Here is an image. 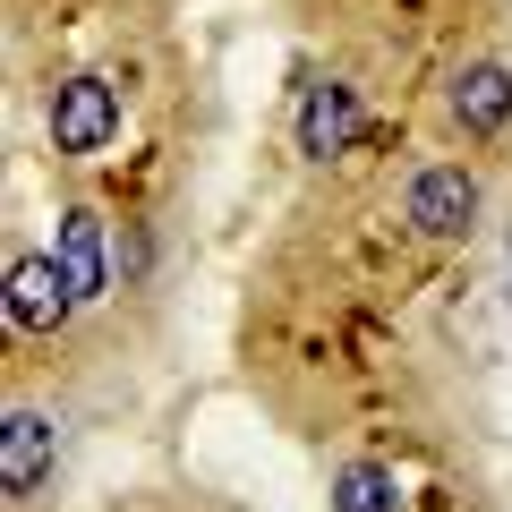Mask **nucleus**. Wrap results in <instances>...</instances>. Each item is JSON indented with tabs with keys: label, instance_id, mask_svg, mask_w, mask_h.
<instances>
[{
	"label": "nucleus",
	"instance_id": "1",
	"mask_svg": "<svg viewBox=\"0 0 512 512\" xmlns=\"http://www.w3.org/2000/svg\"><path fill=\"white\" fill-rule=\"evenodd\" d=\"M43 128H52L60 154H103L111 137H120V86H111V77H94V69L60 77L52 103H43Z\"/></svg>",
	"mask_w": 512,
	"mask_h": 512
},
{
	"label": "nucleus",
	"instance_id": "2",
	"mask_svg": "<svg viewBox=\"0 0 512 512\" xmlns=\"http://www.w3.org/2000/svg\"><path fill=\"white\" fill-rule=\"evenodd\" d=\"M402 222L419 239H470L478 231V180L461 163H427V171H410V188H402Z\"/></svg>",
	"mask_w": 512,
	"mask_h": 512
},
{
	"label": "nucleus",
	"instance_id": "3",
	"mask_svg": "<svg viewBox=\"0 0 512 512\" xmlns=\"http://www.w3.org/2000/svg\"><path fill=\"white\" fill-rule=\"evenodd\" d=\"M52 461H60V419L35 410V402H18L0 419V487H9V504H35L52 487Z\"/></svg>",
	"mask_w": 512,
	"mask_h": 512
},
{
	"label": "nucleus",
	"instance_id": "4",
	"mask_svg": "<svg viewBox=\"0 0 512 512\" xmlns=\"http://www.w3.org/2000/svg\"><path fill=\"white\" fill-rule=\"evenodd\" d=\"M69 316H77V291H69V274H60V256L52 248L9 256V325L18 333H60Z\"/></svg>",
	"mask_w": 512,
	"mask_h": 512
},
{
	"label": "nucleus",
	"instance_id": "5",
	"mask_svg": "<svg viewBox=\"0 0 512 512\" xmlns=\"http://www.w3.org/2000/svg\"><path fill=\"white\" fill-rule=\"evenodd\" d=\"M291 137H299L308 163L350 154V137H359V86H342V77H308V86H299V111H291Z\"/></svg>",
	"mask_w": 512,
	"mask_h": 512
},
{
	"label": "nucleus",
	"instance_id": "6",
	"mask_svg": "<svg viewBox=\"0 0 512 512\" xmlns=\"http://www.w3.org/2000/svg\"><path fill=\"white\" fill-rule=\"evenodd\" d=\"M444 111H453L461 137H495L512 120V69L504 60H461L453 86H444Z\"/></svg>",
	"mask_w": 512,
	"mask_h": 512
},
{
	"label": "nucleus",
	"instance_id": "7",
	"mask_svg": "<svg viewBox=\"0 0 512 512\" xmlns=\"http://www.w3.org/2000/svg\"><path fill=\"white\" fill-rule=\"evenodd\" d=\"M60 274H69L77 308H94V299H111V239H103V214H86V205H69L60 214Z\"/></svg>",
	"mask_w": 512,
	"mask_h": 512
},
{
	"label": "nucleus",
	"instance_id": "8",
	"mask_svg": "<svg viewBox=\"0 0 512 512\" xmlns=\"http://www.w3.org/2000/svg\"><path fill=\"white\" fill-rule=\"evenodd\" d=\"M325 504L333 512H402V478L384 470V461H342Z\"/></svg>",
	"mask_w": 512,
	"mask_h": 512
}]
</instances>
